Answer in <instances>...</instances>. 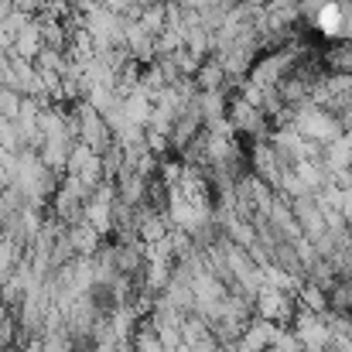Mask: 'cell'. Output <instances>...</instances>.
Here are the masks:
<instances>
[{
    "mask_svg": "<svg viewBox=\"0 0 352 352\" xmlns=\"http://www.w3.org/2000/svg\"><path fill=\"white\" fill-rule=\"evenodd\" d=\"M346 21H349L346 3H336V0L322 3V7L311 14V24H315L325 38H342V34H346Z\"/></svg>",
    "mask_w": 352,
    "mask_h": 352,
    "instance_id": "obj_1",
    "label": "cell"
},
{
    "mask_svg": "<svg viewBox=\"0 0 352 352\" xmlns=\"http://www.w3.org/2000/svg\"><path fill=\"white\" fill-rule=\"evenodd\" d=\"M192 82H195L199 93H219V89L226 86V72H223V65H219L216 58H206V62L195 69Z\"/></svg>",
    "mask_w": 352,
    "mask_h": 352,
    "instance_id": "obj_2",
    "label": "cell"
},
{
    "mask_svg": "<svg viewBox=\"0 0 352 352\" xmlns=\"http://www.w3.org/2000/svg\"><path fill=\"white\" fill-rule=\"evenodd\" d=\"M21 100H24L21 93L0 86V120H17V113H21Z\"/></svg>",
    "mask_w": 352,
    "mask_h": 352,
    "instance_id": "obj_3",
    "label": "cell"
}]
</instances>
